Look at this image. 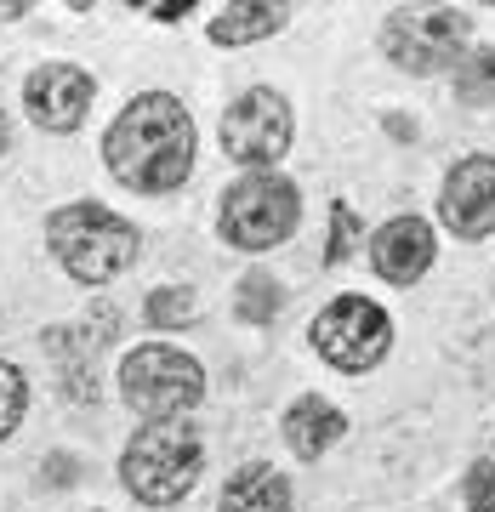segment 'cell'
Masks as SVG:
<instances>
[{
	"label": "cell",
	"mask_w": 495,
	"mask_h": 512,
	"mask_svg": "<svg viewBox=\"0 0 495 512\" xmlns=\"http://www.w3.org/2000/svg\"><path fill=\"white\" fill-rule=\"evenodd\" d=\"M103 160L137 194H171L194 171V120L177 97L143 92L103 137Z\"/></svg>",
	"instance_id": "obj_1"
},
{
	"label": "cell",
	"mask_w": 495,
	"mask_h": 512,
	"mask_svg": "<svg viewBox=\"0 0 495 512\" xmlns=\"http://www.w3.org/2000/svg\"><path fill=\"white\" fill-rule=\"evenodd\" d=\"M57 262L69 268V279L80 285H109L114 274H126L137 262V228L126 217H114L103 205H63L46 222Z\"/></svg>",
	"instance_id": "obj_2"
},
{
	"label": "cell",
	"mask_w": 495,
	"mask_h": 512,
	"mask_svg": "<svg viewBox=\"0 0 495 512\" xmlns=\"http://www.w3.org/2000/svg\"><path fill=\"white\" fill-rule=\"evenodd\" d=\"M200 433L183 427V421H154L143 427L137 439L126 444V461H120V473H126V490L148 507H171V501H183L194 490V478H200Z\"/></svg>",
	"instance_id": "obj_3"
},
{
	"label": "cell",
	"mask_w": 495,
	"mask_h": 512,
	"mask_svg": "<svg viewBox=\"0 0 495 512\" xmlns=\"http://www.w3.org/2000/svg\"><path fill=\"white\" fill-rule=\"evenodd\" d=\"M120 393H126L131 410H143V416H154V421H171V416H183V410L200 404L205 376L188 353L148 342V348L126 353V365H120Z\"/></svg>",
	"instance_id": "obj_4"
},
{
	"label": "cell",
	"mask_w": 495,
	"mask_h": 512,
	"mask_svg": "<svg viewBox=\"0 0 495 512\" xmlns=\"http://www.w3.org/2000/svg\"><path fill=\"white\" fill-rule=\"evenodd\" d=\"M296 228V188L274 171L239 177L222 194V239L239 251H274L279 239H291Z\"/></svg>",
	"instance_id": "obj_5"
},
{
	"label": "cell",
	"mask_w": 495,
	"mask_h": 512,
	"mask_svg": "<svg viewBox=\"0 0 495 512\" xmlns=\"http://www.w3.org/2000/svg\"><path fill=\"white\" fill-rule=\"evenodd\" d=\"M467 12L456 6H427V12H393L387 18V57L410 74H439L444 63H456L461 46H467Z\"/></svg>",
	"instance_id": "obj_6"
},
{
	"label": "cell",
	"mask_w": 495,
	"mask_h": 512,
	"mask_svg": "<svg viewBox=\"0 0 495 512\" xmlns=\"http://www.w3.org/2000/svg\"><path fill=\"white\" fill-rule=\"evenodd\" d=\"M387 313L365 296H342V302H330L319 319H313V348L325 353L336 370H370L376 359L387 353Z\"/></svg>",
	"instance_id": "obj_7"
},
{
	"label": "cell",
	"mask_w": 495,
	"mask_h": 512,
	"mask_svg": "<svg viewBox=\"0 0 495 512\" xmlns=\"http://www.w3.org/2000/svg\"><path fill=\"white\" fill-rule=\"evenodd\" d=\"M222 148L239 165H274L291 148V109L279 92H245L222 114Z\"/></svg>",
	"instance_id": "obj_8"
},
{
	"label": "cell",
	"mask_w": 495,
	"mask_h": 512,
	"mask_svg": "<svg viewBox=\"0 0 495 512\" xmlns=\"http://www.w3.org/2000/svg\"><path fill=\"white\" fill-rule=\"evenodd\" d=\"M114 336V308H97V319L86 325H63V330H46L40 342L52 353L57 376H63V393L74 404H97V348Z\"/></svg>",
	"instance_id": "obj_9"
},
{
	"label": "cell",
	"mask_w": 495,
	"mask_h": 512,
	"mask_svg": "<svg viewBox=\"0 0 495 512\" xmlns=\"http://www.w3.org/2000/svg\"><path fill=\"white\" fill-rule=\"evenodd\" d=\"M23 103L46 131H74L92 109V74L80 63H40L29 80H23Z\"/></svg>",
	"instance_id": "obj_10"
},
{
	"label": "cell",
	"mask_w": 495,
	"mask_h": 512,
	"mask_svg": "<svg viewBox=\"0 0 495 512\" xmlns=\"http://www.w3.org/2000/svg\"><path fill=\"white\" fill-rule=\"evenodd\" d=\"M439 211L461 239L495 234V160L490 154H473V160H461L456 171L444 177Z\"/></svg>",
	"instance_id": "obj_11"
},
{
	"label": "cell",
	"mask_w": 495,
	"mask_h": 512,
	"mask_svg": "<svg viewBox=\"0 0 495 512\" xmlns=\"http://www.w3.org/2000/svg\"><path fill=\"white\" fill-rule=\"evenodd\" d=\"M370 262L376 274L393 279V285H416V279L433 268V228L422 217H393L387 228H376L370 239Z\"/></svg>",
	"instance_id": "obj_12"
},
{
	"label": "cell",
	"mask_w": 495,
	"mask_h": 512,
	"mask_svg": "<svg viewBox=\"0 0 495 512\" xmlns=\"http://www.w3.org/2000/svg\"><path fill=\"white\" fill-rule=\"evenodd\" d=\"M342 427H348V421H342V410L308 393V399L291 404V416H285V439H291V450L302 461H319L330 444L342 439Z\"/></svg>",
	"instance_id": "obj_13"
},
{
	"label": "cell",
	"mask_w": 495,
	"mask_h": 512,
	"mask_svg": "<svg viewBox=\"0 0 495 512\" xmlns=\"http://www.w3.org/2000/svg\"><path fill=\"white\" fill-rule=\"evenodd\" d=\"M222 512H291V484H285V473L251 461V467H239V473L228 478Z\"/></svg>",
	"instance_id": "obj_14"
},
{
	"label": "cell",
	"mask_w": 495,
	"mask_h": 512,
	"mask_svg": "<svg viewBox=\"0 0 495 512\" xmlns=\"http://www.w3.org/2000/svg\"><path fill=\"white\" fill-rule=\"evenodd\" d=\"M285 6H222L217 18H211V40L217 46H245V40H262V35H279L285 29Z\"/></svg>",
	"instance_id": "obj_15"
},
{
	"label": "cell",
	"mask_w": 495,
	"mask_h": 512,
	"mask_svg": "<svg viewBox=\"0 0 495 512\" xmlns=\"http://www.w3.org/2000/svg\"><path fill=\"white\" fill-rule=\"evenodd\" d=\"M285 308V296L268 274H245L239 279V296H234V313L245 325H274V313Z\"/></svg>",
	"instance_id": "obj_16"
},
{
	"label": "cell",
	"mask_w": 495,
	"mask_h": 512,
	"mask_svg": "<svg viewBox=\"0 0 495 512\" xmlns=\"http://www.w3.org/2000/svg\"><path fill=\"white\" fill-rule=\"evenodd\" d=\"M456 97L473 103V109L490 103L495 97V52H473L467 63H456Z\"/></svg>",
	"instance_id": "obj_17"
},
{
	"label": "cell",
	"mask_w": 495,
	"mask_h": 512,
	"mask_svg": "<svg viewBox=\"0 0 495 512\" xmlns=\"http://www.w3.org/2000/svg\"><path fill=\"white\" fill-rule=\"evenodd\" d=\"M23 410H29V382H23L18 365H0V439L18 433Z\"/></svg>",
	"instance_id": "obj_18"
},
{
	"label": "cell",
	"mask_w": 495,
	"mask_h": 512,
	"mask_svg": "<svg viewBox=\"0 0 495 512\" xmlns=\"http://www.w3.org/2000/svg\"><path fill=\"white\" fill-rule=\"evenodd\" d=\"M188 319H194V296L188 291L165 285V291L148 296V325H188Z\"/></svg>",
	"instance_id": "obj_19"
},
{
	"label": "cell",
	"mask_w": 495,
	"mask_h": 512,
	"mask_svg": "<svg viewBox=\"0 0 495 512\" xmlns=\"http://www.w3.org/2000/svg\"><path fill=\"white\" fill-rule=\"evenodd\" d=\"M353 239H359V222H353L348 205H336V211H330V245H325V262H330V268L353 256Z\"/></svg>",
	"instance_id": "obj_20"
},
{
	"label": "cell",
	"mask_w": 495,
	"mask_h": 512,
	"mask_svg": "<svg viewBox=\"0 0 495 512\" xmlns=\"http://www.w3.org/2000/svg\"><path fill=\"white\" fill-rule=\"evenodd\" d=\"M467 512H495V456L467 473Z\"/></svg>",
	"instance_id": "obj_21"
},
{
	"label": "cell",
	"mask_w": 495,
	"mask_h": 512,
	"mask_svg": "<svg viewBox=\"0 0 495 512\" xmlns=\"http://www.w3.org/2000/svg\"><path fill=\"white\" fill-rule=\"evenodd\" d=\"M137 12H143V18H160V23H171V18H188V12H194V6H137Z\"/></svg>",
	"instance_id": "obj_22"
},
{
	"label": "cell",
	"mask_w": 495,
	"mask_h": 512,
	"mask_svg": "<svg viewBox=\"0 0 495 512\" xmlns=\"http://www.w3.org/2000/svg\"><path fill=\"white\" fill-rule=\"evenodd\" d=\"M46 467H52V484H74V461L69 456H52Z\"/></svg>",
	"instance_id": "obj_23"
},
{
	"label": "cell",
	"mask_w": 495,
	"mask_h": 512,
	"mask_svg": "<svg viewBox=\"0 0 495 512\" xmlns=\"http://www.w3.org/2000/svg\"><path fill=\"white\" fill-rule=\"evenodd\" d=\"M0 154H6V114H0Z\"/></svg>",
	"instance_id": "obj_24"
}]
</instances>
